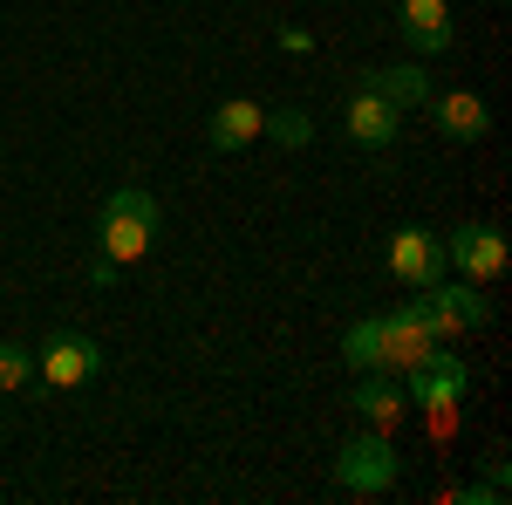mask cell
<instances>
[{
  "label": "cell",
  "mask_w": 512,
  "mask_h": 505,
  "mask_svg": "<svg viewBox=\"0 0 512 505\" xmlns=\"http://www.w3.org/2000/svg\"><path fill=\"white\" fill-rule=\"evenodd\" d=\"M96 239H103V260H110V267L144 260V253H151V239H158V198L144 192V185H117L110 205H103Z\"/></svg>",
  "instance_id": "6da1fadb"
},
{
  "label": "cell",
  "mask_w": 512,
  "mask_h": 505,
  "mask_svg": "<svg viewBox=\"0 0 512 505\" xmlns=\"http://www.w3.org/2000/svg\"><path fill=\"white\" fill-rule=\"evenodd\" d=\"M35 376L48 389H89L96 376H103V349L82 335V328H55V335H41L35 342Z\"/></svg>",
  "instance_id": "7a4b0ae2"
},
{
  "label": "cell",
  "mask_w": 512,
  "mask_h": 505,
  "mask_svg": "<svg viewBox=\"0 0 512 505\" xmlns=\"http://www.w3.org/2000/svg\"><path fill=\"white\" fill-rule=\"evenodd\" d=\"M403 458H396V444L383 430H369V437H349L342 444V458H335V485L342 492H362V499H376V492H390Z\"/></svg>",
  "instance_id": "3957f363"
},
{
  "label": "cell",
  "mask_w": 512,
  "mask_h": 505,
  "mask_svg": "<svg viewBox=\"0 0 512 505\" xmlns=\"http://www.w3.org/2000/svg\"><path fill=\"white\" fill-rule=\"evenodd\" d=\"M417 314H424V328H431L437 342H458V335H472V328H485V294H472V280L465 287H417Z\"/></svg>",
  "instance_id": "277c9868"
},
{
  "label": "cell",
  "mask_w": 512,
  "mask_h": 505,
  "mask_svg": "<svg viewBox=\"0 0 512 505\" xmlns=\"http://www.w3.org/2000/svg\"><path fill=\"white\" fill-rule=\"evenodd\" d=\"M444 260L465 273L472 287H485V280H499V273H506L512 253H506V233H499V226H458V233L444 239Z\"/></svg>",
  "instance_id": "5b68a950"
},
{
  "label": "cell",
  "mask_w": 512,
  "mask_h": 505,
  "mask_svg": "<svg viewBox=\"0 0 512 505\" xmlns=\"http://www.w3.org/2000/svg\"><path fill=\"white\" fill-rule=\"evenodd\" d=\"M465 362L451 349H431L417 369H410V396L403 403H424V410H437V417H451V403H465Z\"/></svg>",
  "instance_id": "8992f818"
},
{
  "label": "cell",
  "mask_w": 512,
  "mask_h": 505,
  "mask_svg": "<svg viewBox=\"0 0 512 505\" xmlns=\"http://www.w3.org/2000/svg\"><path fill=\"white\" fill-rule=\"evenodd\" d=\"M342 123H349V137L362 144V151H390L396 144V130H403V110L396 103H383L369 82L349 96V110H342Z\"/></svg>",
  "instance_id": "52a82bcc"
},
{
  "label": "cell",
  "mask_w": 512,
  "mask_h": 505,
  "mask_svg": "<svg viewBox=\"0 0 512 505\" xmlns=\"http://www.w3.org/2000/svg\"><path fill=\"white\" fill-rule=\"evenodd\" d=\"M390 273L403 287H431L437 273H444V239L424 233V226H403V233L390 239Z\"/></svg>",
  "instance_id": "ba28073f"
},
{
  "label": "cell",
  "mask_w": 512,
  "mask_h": 505,
  "mask_svg": "<svg viewBox=\"0 0 512 505\" xmlns=\"http://www.w3.org/2000/svg\"><path fill=\"white\" fill-rule=\"evenodd\" d=\"M431 349H437V335L424 328L417 301H410V308H396V314H383V369H403V376H410Z\"/></svg>",
  "instance_id": "9c48e42d"
},
{
  "label": "cell",
  "mask_w": 512,
  "mask_h": 505,
  "mask_svg": "<svg viewBox=\"0 0 512 505\" xmlns=\"http://www.w3.org/2000/svg\"><path fill=\"white\" fill-rule=\"evenodd\" d=\"M260 130H267V110H260L253 96H233V103H219V110H212V123H205V151H219V157H226V151H246Z\"/></svg>",
  "instance_id": "30bf717a"
},
{
  "label": "cell",
  "mask_w": 512,
  "mask_h": 505,
  "mask_svg": "<svg viewBox=\"0 0 512 505\" xmlns=\"http://www.w3.org/2000/svg\"><path fill=\"white\" fill-rule=\"evenodd\" d=\"M396 28H403V41H410L417 55H444V48H451V7H444V0H403Z\"/></svg>",
  "instance_id": "8fae6325"
},
{
  "label": "cell",
  "mask_w": 512,
  "mask_h": 505,
  "mask_svg": "<svg viewBox=\"0 0 512 505\" xmlns=\"http://www.w3.org/2000/svg\"><path fill=\"white\" fill-rule=\"evenodd\" d=\"M437 130H444L451 144H478V137L492 130L485 96H472V89H444V96H437Z\"/></svg>",
  "instance_id": "7c38bea8"
},
{
  "label": "cell",
  "mask_w": 512,
  "mask_h": 505,
  "mask_svg": "<svg viewBox=\"0 0 512 505\" xmlns=\"http://www.w3.org/2000/svg\"><path fill=\"white\" fill-rule=\"evenodd\" d=\"M369 89L383 96V103H396V110H417V103H431V76L417 69V62H396V69H369Z\"/></svg>",
  "instance_id": "4fadbf2b"
},
{
  "label": "cell",
  "mask_w": 512,
  "mask_h": 505,
  "mask_svg": "<svg viewBox=\"0 0 512 505\" xmlns=\"http://www.w3.org/2000/svg\"><path fill=\"white\" fill-rule=\"evenodd\" d=\"M355 417H362L369 430H383V437H390L396 417H403V389L383 383V369H376V376H362V383H355Z\"/></svg>",
  "instance_id": "5bb4252c"
},
{
  "label": "cell",
  "mask_w": 512,
  "mask_h": 505,
  "mask_svg": "<svg viewBox=\"0 0 512 505\" xmlns=\"http://www.w3.org/2000/svg\"><path fill=\"white\" fill-rule=\"evenodd\" d=\"M342 355H349V369H355V376H376V369H383V314L355 321L349 335H342Z\"/></svg>",
  "instance_id": "9a60e30c"
},
{
  "label": "cell",
  "mask_w": 512,
  "mask_h": 505,
  "mask_svg": "<svg viewBox=\"0 0 512 505\" xmlns=\"http://www.w3.org/2000/svg\"><path fill=\"white\" fill-rule=\"evenodd\" d=\"M35 383V349L28 342H0V389L14 396V389Z\"/></svg>",
  "instance_id": "2e32d148"
},
{
  "label": "cell",
  "mask_w": 512,
  "mask_h": 505,
  "mask_svg": "<svg viewBox=\"0 0 512 505\" xmlns=\"http://www.w3.org/2000/svg\"><path fill=\"white\" fill-rule=\"evenodd\" d=\"M260 137H274L280 151H301V144H315V123L301 117V110H274V117H267V130H260Z\"/></svg>",
  "instance_id": "e0dca14e"
}]
</instances>
